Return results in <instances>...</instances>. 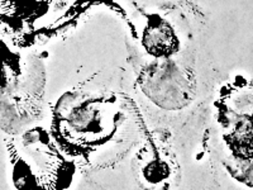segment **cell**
<instances>
[{
  "instance_id": "obj_1",
  "label": "cell",
  "mask_w": 253,
  "mask_h": 190,
  "mask_svg": "<svg viewBox=\"0 0 253 190\" xmlns=\"http://www.w3.org/2000/svg\"><path fill=\"white\" fill-rule=\"evenodd\" d=\"M175 38H173L172 32L165 23L160 26H152L146 29V36H144V45L148 48V51L155 53V55H165L172 49Z\"/></svg>"
}]
</instances>
